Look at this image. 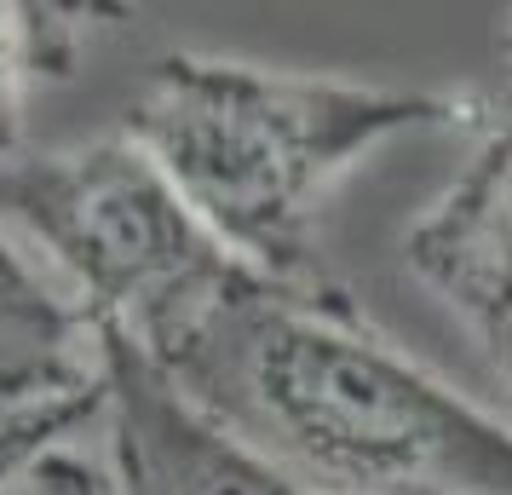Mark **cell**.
Masks as SVG:
<instances>
[{
  "mask_svg": "<svg viewBox=\"0 0 512 495\" xmlns=\"http://www.w3.org/2000/svg\"><path fill=\"white\" fill-rule=\"evenodd\" d=\"M150 363L323 495H512V421L397 352L346 288L248 277Z\"/></svg>",
  "mask_w": 512,
  "mask_h": 495,
  "instance_id": "cell-1",
  "label": "cell"
},
{
  "mask_svg": "<svg viewBox=\"0 0 512 495\" xmlns=\"http://www.w3.org/2000/svg\"><path fill=\"white\" fill-rule=\"evenodd\" d=\"M484 116L489 104L466 93H409L179 52L144 75L121 133L242 265L282 288H340L317 248L334 185L403 133H478Z\"/></svg>",
  "mask_w": 512,
  "mask_h": 495,
  "instance_id": "cell-2",
  "label": "cell"
},
{
  "mask_svg": "<svg viewBox=\"0 0 512 495\" xmlns=\"http://www.w3.org/2000/svg\"><path fill=\"white\" fill-rule=\"evenodd\" d=\"M0 208L87 294L93 329L121 334L144 357L259 277L127 133L0 173Z\"/></svg>",
  "mask_w": 512,
  "mask_h": 495,
  "instance_id": "cell-3",
  "label": "cell"
},
{
  "mask_svg": "<svg viewBox=\"0 0 512 495\" xmlns=\"http://www.w3.org/2000/svg\"><path fill=\"white\" fill-rule=\"evenodd\" d=\"M98 357L121 495H323L196 409L121 334L98 329Z\"/></svg>",
  "mask_w": 512,
  "mask_h": 495,
  "instance_id": "cell-4",
  "label": "cell"
},
{
  "mask_svg": "<svg viewBox=\"0 0 512 495\" xmlns=\"http://www.w3.org/2000/svg\"><path fill=\"white\" fill-rule=\"evenodd\" d=\"M403 260L472 329L512 392V93L489 104L472 162L403 236Z\"/></svg>",
  "mask_w": 512,
  "mask_h": 495,
  "instance_id": "cell-5",
  "label": "cell"
},
{
  "mask_svg": "<svg viewBox=\"0 0 512 495\" xmlns=\"http://www.w3.org/2000/svg\"><path fill=\"white\" fill-rule=\"evenodd\" d=\"M93 403H104V392L87 386V375H58L47 386H18L0 398V495L12 490L18 478L29 472V461L41 449L75 426Z\"/></svg>",
  "mask_w": 512,
  "mask_h": 495,
  "instance_id": "cell-6",
  "label": "cell"
},
{
  "mask_svg": "<svg viewBox=\"0 0 512 495\" xmlns=\"http://www.w3.org/2000/svg\"><path fill=\"white\" fill-rule=\"evenodd\" d=\"M58 35H64L58 12L0 6V156L18 144V133H24L29 81L47 70V64H64V52H52Z\"/></svg>",
  "mask_w": 512,
  "mask_h": 495,
  "instance_id": "cell-7",
  "label": "cell"
},
{
  "mask_svg": "<svg viewBox=\"0 0 512 495\" xmlns=\"http://www.w3.org/2000/svg\"><path fill=\"white\" fill-rule=\"evenodd\" d=\"M6 495H81V484H75L70 472L47 467V472H24V478H18Z\"/></svg>",
  "mask_w": 512,
  "mask_h": 495,
  "instance_id": "cell-8",
  "label": "cell"
}]
</instances>
